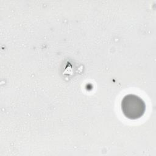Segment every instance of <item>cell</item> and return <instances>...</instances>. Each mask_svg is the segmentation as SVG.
<instances>
[{
	"instance_id": "obj_1",
	"label": "cell",
	"mask_w": 156,
	"mask_h": 156,
	"mask_svg": "<svg viewBox=\"0 0 156 156\" xmlns=\"http://www.w3.org/2000/svg\"><path fill=\"white\" fill-rule=\"evenodd\" d=\"M121 106L124 115L130 119L141 118L146 110L144 101L140 96L133 94L126 95L121 101Z\"/></svg>"
}]
</instances>
